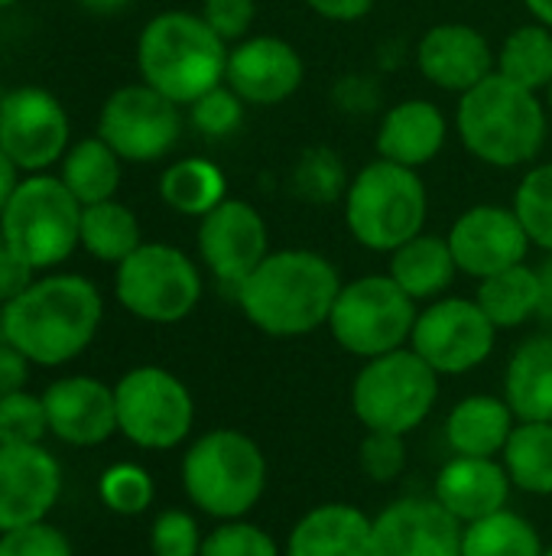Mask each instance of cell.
Instances as JSON below:
<instances>
[{
    "mask_svg": "<svg viewBox=\"0 0 552 556\" xmlns=\"http://www.w3.org/2000/svg\"><path fill=\"white\" fill-rule=\"evenodd\" d=\"M104 300L81 274L36 277L0 309V339L16 345L33 365L59 368L78 358L98 336Z\"/></svg>",
    "mask_w": 552,
    "mask_h": 556,
    "instance_id": "obj_1",
    "label": "cell"
},
{
    "mask_svg": "<svg viewBox=\"0 0 552 556\" xmlns=\"http://www.w3.org/2000/svg\"><path fill=\"white\" fill-rule=\"evenodd\" d=\"M342 290L338 267L312 248L270 251L234 290L244 319L273 339H299L329 326Z\"/></svg>",
    "mask_w": 552,
    "mask_h": 556,
    "instance_id": "obj_2",
    "label": "cell"
},
{
    "mask_svg": "<svg viewBox=\"0 0 552 556\" xmlns=\"http://www.w3.org/2000/svg\"><path fill=\"white\" fill-rule=\"evenodd\" d=\"M550 121L543 94L495 72L472 91L459 94L452 127L478 163L491 169H527L547 147Z\"/></svg>",
    "mask_w": 552,
    "mask_h": 556,
    "instance_id": "obj_3",
    "label": "cell"
},
{
    "mask_svg": "<svg viewBox=\"0 0 552 556\" xmlns=\"http://www.w3.org/2000/svg\"><path fill=\"white\" fill-rule=\"evenodd\" d=\"M228 42L189 10L156 13L137 36V72L140 81L189 108L211 88L224 85Z\"/></svg>",
    "mask_w": 552,
    "mask_h": 556,
    "instance_id": "obj_4",
    "label": "cell"
},
{
    "mask_svg": "<svg viewBox=\"0 0 552 556\" xmlns=\"http://www.w3.org/2000/svg\"><path fill=\"white\" fill-rule=\"evenodd\" d=\"M342 212L348 235L361 248L374 254H394L400 244L426 231L429 192L420 169H407L377 156L351 176Z\"/></svg>",
    "mask_w": 552,
    "mask_h": 556,
    "instance_id": "obj_5",
    "label": "cell"
},
{
    "mask_svg": "<svg viewBox=\"0 0 552 556\" xmlns=\"http://www.w3.org/2000/svg\"><path fill=\"white\" fill-rule=\"evenodd\" d=\"M182 489L198 511L238 521L264 498L267 456L241 430H208L182 456Z\"/></svg>",
    "mask_w": 552,
    "mask_h": 556,
    "instance_id": "obj_6",
    "label": "cell"
},
{
    "mask_svg": "<svg viewBox=\"0 0 552 556\" xmlns=\"http://www.w3.org/2000/svg\"><path fill=\"white\" fill-rule=\"evenodd\" d=\"M0 231L33 274L52 270L81 248V202L59 176L33 173L10 195Z\"/></svg>",
    "mask_w": 552,
    "mask_h": 556,
    "instance_id": "obj_7",
    "label": "cell"
},
{
    "mask_svg": "<svg viewBox=\"0 0 552 556\" xmlns=\"http://www.w3.org/2000/svg\"><path fill=\"white\" fill-rule=\"evenodd\" d=\"M439 375L410 349L368 358L351 384V410L364 430L407 437L436 407Z\"/></svg>",
    "mask_w": 552,
    "mask_h": 556,
    "instance_id": "obj_8",
    "label": "cell"
},
{
    "mask_svg": "<svg viewBox=\"0 0 552 556\" xmlns=\"http://www.w3.org/2000/svg\"><path fill=\"white\" fill-rule=\"evenodd\" d=\"M420 303L390 274H364L342 283L329 316L332 339L355 358H377L410 345Z\"/></svg>",
    "mask_w": 552,
    "mask_h": 556,
    "instance_id": "obj_9",
    "label": "cell"
},
{
    "mask_svg": "<svg viewBox=\"0 0 552 556\" xmlns=\"http://www.w3.org/2000/svg\"><path fill=\"white\" fill-rule=\"evenodd\" d=\"M117 303L153 326H172L195 313L202 300L198 264L163 241H143L114 274Z\"/></svg>",
    "mask_w": 552,
    "mask_h": 556,
    "instance_id": "obj_10",
    "label": "cell"
},
{
    "mask_svg": "<svg viewBox=\"0 0 552 556\" xmlns=\"http://www.w3.org/2000/svg\"><path fill=\"white\" fill-rule=\"evenodd\" d=\"M117 433L140 450H172L195 424V404L189 388L159 365L130 368L114 384Z\"/></svg>",
    "mask_w": 552,
    "mask_h": 556,
    "instance_id": "obj_11",
    "label": "cell"
},
{
    "mask_svg": "<svg viewBox=\"0 0 552 556\" xmlns=\"http://www.w3.org/2000/svg\"><path fill=\"white\" fill-rule=\"evenodd\" d=\"M182 104L169 101L146 81L120 85L98 114V137L124 163H159L182 137Z\"/></svg>",
    "mask_w": 552,
    "mask_h": 556,
    "instance_id": "obj_12",
    "label": "cell"
},
{
    "mask_svg": "<svg viewBox=\"0 0 552 556\" xmlns=\"http://www.w3.org/2000/svg\"><path fill=\"white\" fill-rule=\"evenodd\" d=\"M498 342V326L485 316L478 300L439 296L416 316L410 349L442 378L482 368Z\"/></svg>",
    "mask_w": 552,
    "mask_h": 556,
    "instance_id": "obj_13",
    "label": "cell"
},
{
    "mask_svg": "<svg viewBox=\"0 0 552 556\" xmlns=\"http://www.w3.org/2000/svg\"><path fill=\"white\" fill-rule=\"evenodd\" d=\"M72 121L62 101L36 85L16 88L0 101V150L20 173H42L68 153Z\"/></svg>",
    "mask_w": 552,
    "mask_h": 556,
    "instance_id": "obj_14",
    "label": "cell"
},
{
    "mask_svg": "<svg viewBox=\"0 0 552 556\" xmlns=\"http://www.w3.org/2000/svg\"><path fill=\"white\" fill-rule=\"evenodd\" d=\"M195 244L205 270L218 283L238 290L270 254V228L254 202L228 195L218 208L198 218Z\"/></svg>",
    "mask_w": 552,
    "mask_h": 556,
    "instance_id": "obj_15",
    "label": "cell"
},
{
    "mask_svg": "<svg viewBox=\"0 0 552 556\" xmlns=\"http://www.w3.org/2000/svg\"><path fill=\"white\" fill-rule=\"evenodd\" d=\"M446 241L452 248L459 274L472 280H485L514 264H524L534 248L517 212L498 202H478L465 208L452 222Z\"/></svg>",
    "mask_w": 552,
    "mask_h": 556,
    "instance_id": "obj_16",
    "label": "cell"
},
{
    "mask_svg": "<svg viewBox=\"0 0 552 556\" xmlns=\"http://www.w3.org/2000/svg\"><path fill=\"white\" fill-rule=\"evenodd\" d=\"M306 81L303 52L273 33H251L228 49L224 85L247 108H277L290 101Z\"/></svg>",
    "mask_w": 552,
    "mask_h": 556,
    "instance_id": "obj_17",
    "label": "cell"
},
{
    "mask_svg": "<svg viewBox=\"0 0 552 556\" xmlns=\"http://www.w3.org/2000/svg\"><path fill=\"white\" fill-rule=\"evenodd\" d=\"M413 59H416L420 75L433 88L455 94V98L482 85L498 68V49L488 42V36L478 26L462 23V20L433 23L420 36Z\"/></svg>",
    "mask_w": 552,
    "mask_h": 556,
    "instance_id": "obj_18",
    "label": "cell"
},
{
    "mask_svg": "<svg viewBox=\"0 0 552 556\" xmlns=\"http://www.w3.org/2000/svg\"><path fill=\"white\" fill-rule=\"evenodd\" d=\"M462 528L436 498H400L371 521V556H462Z\"/></svg>",
    "mask_w": 552,
    "mask_h": 556,
    "instance_id": "obj_19",
    "label": "cell"
},
{
    "mask_svg": "<svg viewBox=\"0 0 552 556\" xmlns=\"http://www.w3.org/2000/svg\"><path fill=\"white\" fill-rule=\"evenodd\" d=\"M62 495V466L42 446H0V534L49 521Z\"/></svg>",
    "mask_w": 552,
    "mask_h": 556,
    "instance_id": "obj_20",
    "label": "cell"
},
{
    "mask_svg": "<svg viewBox=\"0 0 552 556\" xmlns=\"http://www.w3.org/2000/svg\"><path fill=\"white\" fill-rule=\"evenodd\" d=\"M49 433L68 446H101L117 433L114 388L88 375H68L42 391Z\"/></svg>",
    "mask_w": 552,
    "mask_h": 556,
    "instance_id": "obj_21",
    "label": "cell"
},
{
    "mask_svg": "<svg viewBox=\"0 0 552 556\" xmlns=\"http://www.w3.org/2000/svg\"><path fill=\"white\" fill-rule=\"evenodd\" d=\"M449 117L429 98H403L381 114L374 150L381 160H390L407 169L429 166L449 143Z\"/></svg>",
    "mask_w": 552,
    "mask_h": 556,
    "instance_id": "obj_22",
    "label": "cell"
},
{
    "mask_svg": "<svg viewBox=\"0 0 552 556\" xmlns=\"http://www.w3.org/2000/svg\"><path fill=\"white\" fill-rule=\"evenodd\" d=\"M452 518L462 525L482 521L495 511L508 508L511 498V476L504 463L485 456H455L436 476L433 495Z\"/></svg>",
    "mask_w": 552,
    "mask_h": 556,
    "instance_id": "obj_23",
    "label": "cell"
},
{
    "mask_svg": "<svg viewBox=\"0 0 552 556\" xmlns=\"http://www.w3.org/2000/svg\"><path fill=\"white\" fill-rule=\"evenodd\" d=\"M286 556H371V518L355 505H319L290 531Z\"/></svg>",
    "mask_w": 552,
    "mask_h": 556,
    "instance_id": "obj_24",
    "label": "cell"
},
{
    "mask_svg": "<svg viewBox=\"0 0 552 556\" xmlns=\"http://www.w3.org/2000/svg\"><path fill=\"white\" fill-rule=\"evenodd\" d=\"M517 417L504 397L495 394H472L462 397L446 417V440L455 456H485L495 459L504 453Z\"/></svg>",
    "mask_w": 552,
    "mask_h": 556,
    "instance_id": "obj_25",
    "label": "cell"
},
{
    "mask_svg": "<svg viewBox=\"0 0 552 556\" xmlns=\"http://www.w3.org/2000/svg\"><path fill=\"white\" fill-rule=\"evenodd\" d=\"M504 401L517 420L552 424V332L524 339L504 371Z\"/></svg>",
    "mask_w": 552,
    "mask_h": 556,
    "instance_id": "obj_26",
    "label": "cell"
},
{
    "mask_svg": "<svg viewBox=\"0 0 552 556\" xmlns=\"http://www.w3.org/2000/svg\"><path fill=\"white\" fill-rule=\"evenodd\" d=\"M387 257H390L387 274L416 303H433V300L446 296V290L459 277V264L452 257V248H449L446 235L423 231V235L410 238L407 244H400Z\"/></svg>",
    "mask_w": 552,
    "mask_h": 556,
    "instance_id": "obj_27",
    "label": "cell"
},
{
    "mask_svg": "<svg viewBox=\"0 0 552 556\" xmlns=\"http://www.w3.org/2000/svg\"><path fill=\"white\" fill-rule=\"evenodd\" d=\"M159 199L166 208L185 218H205L228 199V179L215 160L182 156L159 176Z\"/></svg>",
    "mask_w": 552,
    "mask_h": 556,
    "instance_id": "obj_28",
    "label": "cell"
},
{
    "mask_svg": "<svg viewBox=\"0 0 552 556\" xmlns=\"http://www.w3.org/2000/svg\"><path fill=\"white\" fill-rule=\"evenodd\" d=\"M540 296H543V283H540V267L514 264L495 277L478 280V306L485 309V316L501 329H517L530 319L540 316Z\"/></svg>",
    "mask_w": 552,
    "mask_h": 556,
    "instance_id": "obj_29",
    "label": "cell"
},
{
    "mask_svg": "<svg viewBox=\"0 0 552 556\" xmlns=\"http://www.w3.org/2000/svg\"><path fill=\"white\" fill-rule=\"evenodd\" d=\"M124 176V160L101 140V137H85L68 147L62 156V182L81 205L107 202L117 195Z\"/></svg>",
    "mask_w": 552,
    "mask_h": 556,
    "instance_id": "obj_30",
    "label": "cell"
},
{
    "mask_svg": "<svg viewBox=\"0 0 552 556\" xmlns=\"http://www.w3.org/2000/svg\"><path fill=\"white\" fill-rule=\"evenodd\" d=\"M81 248L104 264H120L127 261L140 244V218L133 215L130 205L107 199V202H94V205H81Z\"/></svg>",
    "mask_w": 552,
    "mask_h": 556,
    "instance_id": "obj_31",
    "label": "cell"
},
{
    "mask_svg": "<svg viewBox=\"0 0 552 556\" xmlns=\"http://www.w3.org/2000/svg\"><path fill=\"white\" fill-rule=\"evenodd\" d=\"M498 75L508 81L547 94L552 81V29L530 20L514 26L498 46Z\"/></svg>",
    "mask_w": 552,
    "mask_h": 556,
    "instance_id": "obj_32",
    "label": "cell"
},
{
    "mask_svg": "<svg viewBox=\"0 0 552 556\" xmlns=\"http://www.w3.org/2000/svg\"><path fill=\"white\" fill-rule=\"evenodd\" d=\"M501 456L511 485L527 495H552V424L517 420Z\"/></svg>",
    "mask_w": 552,
    "mask_h": 556,
    "instance_id": "obj_33",
    "label": "cell"
},
{
    "mask_svg": "<svg viewBox=\"0 0 552 556\" xmlns=\"http://www.w3.org/2000/svg\"><path fill=\"white\" fill-rule=\"evenodd\" d=\"M462 556H543V541L527 518L504 508L462 528Z\"/></svg>",
    "mask_w": 552,
    "mask_h": 556,
    "instance_id": "obj_34",
    "label": "cell"
},
{
    "mask_svg": "<svg viewBox=\"0 0 552 556\" xmlns=\"http://www.w3.org/2000/svg\"><path fill=\"white\" fill-rule=\"evenodd\" d=\"M351 176L345 173L342 156L332 147H306L293 169H290V189L296 199L309 202V205H335L345 199Z\"/></svg>",
    "mask_w": 552,
    "mask_h": 556,
    "instance_id": "obj_35",
    "label": "cell"
},
{
    "mask_svg": "<svg viewBox=\"0 0 552 556\" xmlns=\"http://www.w3.org/2000/svg\"><path fill=\"white\" fill-rule=\"evenodd\" d=\"M511 208L517 212L530 244L552 254V160H537L527 166L514 189Z\"/></svg>",
    "mask_w": 552,
    "mask_h": 556,
    "instance_id": "obj_36",
    "label": "cell"
},
{
    "mask_svg": "<svg viewBox=\"0 0 552 556\" xmlns=\"http://www.w3.org/2000/svg\"><path fill=\"white\" fill-rule=\"evenodd\" d=\"M98 495H101L107 511L124 515V518H137L153 505L156 489H153V476L143 466L117 463V466L101 472Z\"/></svg>",
    "mask_w": 552,
    "mask_h": 556,
    "instance_id": "obj_37",
    "label": "cell"
},
{
    "mask_svg": "<svg viewBox=\"0 0 552 556\" xmlns=\"http://www.w3.org/2000/svg\"><path fill=\"white\" fill-rule=\"evenodd\" d=\"M49 433L46 404L29 391L0 397V446H36Z\"/></svg>",
    "mask_w": 552,
    "mask_h": 556,
    "instance_id": "obj_38",
    "label": "cell"
},
{
    "mask_svg": "<svg viewBox=\"0 0 552 556\" xmlns=\"http://www.w3.org/2000/svg\"><path fill=\"white\" fill-rule=\"evenodd\" d=\"M244 111H247V104L228 85H218L189 104V124L208 140H224L241 130Z\"/></svg>",
    "mask_w": 552,
    "mask_h": 556,
    "instance_id": "obj_39",
    "label": "cell"
},
{
    "mask_svg": "<svg viewBox=\"0 0 552 556\" xmlns=\"http://www.w3.org/2000/svg\"><path fill=\"white\" fill-rule=\"evenodd\" d=\"M198 556H280V547L264 528L238 518L221 521L211 534H205Z\"/></svg>",
    "mask_w": 552,
    "mask_h": 556,
    "instance_id": "obj_40",
    "label": "cell"
},
{
    "mask_svg": "<svg viewBox=\"0 0 552 556\" xmlns=\"http://www.w3.org/2000/svg\"><path fill=\"white\" fill-rule=\"evenodd\" d=\"M202 531L195 518L182 508L159 511L150 528V551L153 556H198L202 554Z\"/></svg>",
    "mask_w": 552,
    "mask_h": 556,
    "instance_id": "obj_41",
    "label": "cell"
},
{
    "mask_svg": "<svg viewBox=\"0 0 552 556\" xmlns=\"http://www.w3.org/2000/svg\"><path fill=\"white\" fill-rule=\"evenodd\" d=\"M358 466L377 485L394 482L407 469V443H403V437L368 430V437L358 446Z\"/></svg>",
    "mask_w": 552,
    "mask_h": 556,
    "instance_id": "obj_42",
    "label": "cell"
},
{
    "mask_svg": "<svg viewBox=\"0 0 552 556\" xmlns=\"http://www.w3.org/2000/svg\"><path fill=\"white\" fill-rule=\"evenodd\" d=\"M0 556H72V544L55 525L36 521L26 528L3 531L0 534Z\"/></svg>",
    "mask_w": 552,
    "mask_h": 556,
    "instance_id": "obj_43",
    "label": "cell"
},
{
    "mask_svg": "<svg viewBox=\"0 0 552 556\" xmlns=\"http://www.w3.org/2000/svg\"><path fill=\"white\" fill-rule=\"evenodd\" d=\"M198 13L228 46H234L254 33L257 0H202Z\"/></svg>",
    "mask_w": 552,
    "mask_h": 556,
    "instance_id": "obj_44",
    "label": "cell"
},
{
    "mask_svg": "<svg viewBox=\"0 0 552 556\" xmlns=\"http://www.w3.org/2000/svg\"><path fill=\"white\" fill-rule=\"evenodd\" d=\"M33 280H36V274L13 254V248L7 244V238L0 231V306L10 303L16 293H23Z\"/></svg>",
    "mask_w": 552,
    "mask_h": 556,
    "instance_id": "obj_45",
    "label": "cell"
},
{
    "mask_svg": "<svg viewBox=\"0 0 552 556\" xmlns=\"http://www.w3.org/2000/svg\"><path fill=\"white\" fill-rule=\"evenodd\" d=\"M29 365L33 362L16 345H10L7 339H0V397L16 394V391H26Z\"/></svg>",
    "mask_w": 552,
    "mask_h": 556,
    "instance_id": "obj_46",
    "label": "cell"
},
{
    "mask_svg": "<svg viewBox=\"0 0 552 556\" xmlns=\"http://www.w3.org/2000/svg\"><path fill=\"white\" fill-rule=\"evenodd\" d=\"M381 101V88L377 81L368 75H348L345 81H338V108L345 111H374Z\"/></svg>",
    "mask_w": 552,
    "mask_h": 556,
    "instance_id": "obj_47",
    "label": "cell"
},
{
    "mask_svg": "<svg viewBox=\"0 0 552 556\" xmlns=\"http://www.w3.org/2000/svg\"><path fill=\"white\" fill-rule=\"evenodd\" d=\"M303 3L306 10H312L329 23H358L377 7V0H303Z\"/></svg>",
    "mask_w": 552,
    "mask_h": 556,
    "instance_id": "obj_48",
    "label": "cell"
},
{
    "mask_svg": "<svg viewBox=\"0 0 552 556\" xmlns=\"http://www.w3.org/2000/svg\"><path fill=\"white\" fill-rule=\"evenodd\" d=\"M16 186H20V169H16V163L0 150V215H3V208H7V202H10V195L16 192Z\"/></svg>",
    "mask_w": 552,
    "mask_h": 556,
    "instance_id": "obj_49",
    "label": "cell"
},
{
    "mask_svg": "<svg viewBox=\"0 0 552 556\" xmlns=\"http://www.w3.org/2000/svg\"><path fill=\"white\" fill-rule=\"evenodd\" d=\"M540 283H543V296H540V319L552 326V261L540 267Z\"/></svg>",
    "mask_w": 552,
    "mask_h": 556,
    "instance_id": "obj_50",
    "label": "cell"
},
{
    "mask_svg": "<svg viewBox=\"0 0 552 556\" xmlns=\"http://www.w3.org/2000/svg\"><path fill=\"white\" fill-rule=\"evenodd\" d=\"M133 0H78V7H85L88 13H101V16H107V13H120V10H127Z\"/></svg>",
    "mask_w": 552,
    "mask_h": 556,
    "instance_id": "obj_51",
    "label": "cell"
},
{
    "mask_svg": "<svg viewBox=\"0 0 552 556\" xmlns=\"http://www.w3.org/2000/svg\"><path fill=\"white\" fill-rule=\"evenodd\" d=\"M524 7H527L530 20H537V23L552 29V0H524Z\"/></svg>",
    "mask_w": 552,
    "mask_h": 556,
    "instance_id": "obj_52",
    "label": "cell"
},
{
    "mask_svg": "<svg viewBox=\"0 0 552 556\" xmlns=\"http://www.w3.org/2000/svg\"><path fill=\"white\" fill-rule=\"evenodd\" d=\"M547 108H550V117H552V81H550V88H547Z\"/></svg>",
    "mask_w": 552,
    "mask_h": 556,
    "instance_id": "obj_53",
    "label": "cell"
},
{
    "mask_svg": "<svg viewBox=\"0 0 552 556\" xmlns=\"http://www.w3.org/2000/svg\"><path fill=\"white\" fill-rule=\"evenodd\" d=\"M13 3H16V0H0V10H3V7H13Z\"/></svg>",
    "mask_w": 552,
    "mask_h": 556,
    "instance_id": "obj_54",
    "label": "cell"
},
{
    "mask_svg": "<svg viewBox=\"0 0 552 556\" xmlns=\"http://www.w3.org/2000/svg\"><path fill=\"white\" fill-rule=\"evenodd\" d=\"M543 556H552V547H550V551H543Z\"/></svg>",
    "mask_w": 552,
    "mask_h": 556,
    "instance_id": "obj_55",
    "label": "cell"
}]
</instances>
